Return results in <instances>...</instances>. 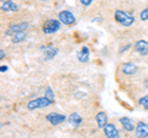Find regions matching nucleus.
Masks as SVG:
<instances>
[{"label":"nucleus","instance_id":"1","mask_svg":"<svg viewBox=\"0 0 148 138\" xmlns=\"http://www.w3.org/2000/svg\"><path fill=\"white\" fill-rule=\"evenodd\" d=\"M114 15H115V20H116V22H119L120 25H122L125 27L131 26V25H133V22H135V17H133L131 14L126 12V11L116 10Z\"/></svg>","mask_w":148,"mask_h":138},{"label":"nucleus","instance_id":"2","mask_svg":"<svg viewBox=\"0 0 148 138\" xmlns=\"http://www.w3.org/2000/svg\"><path fill=\"white\" fill-rule=\"evenodd\" d=\"M61 24L62 22L59 21V19H48L47 21H45V24L42 25V32L45 35H51L54 33V32L59 31L61 29Z\"/></svg>","mask_w":148,"mask_h":138},{"label":"nucleus","instance_id":"3","mask_svg":"<svg viewBox=\"0 0 148 138\" xmlns=\"http://www.w3.org/2000/svg\"><path fill=\"white\" fill-rule=\"evenodd\" d=\"M49 105H52V102H51L46 96H42V98H37L35 100L29 101V102H27V109L29 110H38V109L47 107Z\"/></svg>","mask_w":148,"mask_h":138},{"label":"nucleus","instance_id":"4","mask_svg":"<svg viewBox=\"0 0 148 138\" xmlns=\"http://www.w3.org/2000/svg\"><path fill=\"white\" fill-rule=\"evenodd\" d=\"M46 120L51 123L52 126H58L61 123L66 122L68 117L66 115H62V113H57V112H51V113H47L46 115Z\"/></svg>","mask_w":148,"mask_h":138},{"label":"nucleus","instance_id":"5","mask_svg":"<svg viewBox=\"0 0 148 138\" xmlns=\"http://www.w3.org/2000/svg\"><path fill=\"white\" fill-rule=\"evenodd\" d=\"M58 19L59 21L62 22L63 25H66V26H72L75 24V16L73 15V14L71 11H68V10H63L58 14Z\"/></svg>","mask_w":148,"mask_h":138},{"label":"nucleus","instance_id":"6","mask_svg":"<svg viewBox=\"0 0 148 138\" xmlns=\"http://www.w3.org/2000/svg\"><path fill=\"white\" fill-rule=\"evenodd\" d=\"M29 27V22H20V24H15V25H11L9 26V29L5 31V35L6 36H12L18 33L21 31H26V29Z\"/></svg>","mask_w":148,"mask_h":138},{"label":"nucleus","instance_id":"7","mask_svg":"<svg viewBox=\"0 0 148 138\" xmlns=\"http://www.w3.org/2000/svg\"><path fill=\"white\" fill-rule=\"evenodd\" d=\"M103 130H104L105 136L108 138H119L120 137V132L114 123H106V126Z\"/></svg>","mask_w":148,"mask_h":138},{"label":"nucleus","instance_id":"8","mask_svg":"<svg viewBox=\"0 0 148 138\" xmlns=\"http://www.w3.org/2000/svg\"><path fill=\"white\" fill-rule=\"evenodd\" d=\"M135 133H136V137H138V138L148 137V123L142 122V121L138 122L136 125Z\"/></svg>","mask_w":148,"mask_h":138},{"label":"nucleus","instance_id":"9","mask_svg":"<svg viewBox=\"0 0 148 138\" xmlns=\"http://www.w3.org/2000/svg\"><path fill=\"white\" fill-rule=\"evenodd\" d=\"M135 51L138 54H141V56H147L148 54V42L147 41H143V40L137 41L135 43Z\"/></svg>","mask_w":148,"mask_h":138},{"label":"nucleus","instance_id":"10","mask_svg":"<svg viewBox=\"0 0 148 138\" xmlns=\"http://www.w3.org/2000/svg\"><path fill=\"white\" fill-rule=\"evenodd\" d=\"M119 121H120V123L122 125L123 130L126 131V132H133V131L136 130V126L133 125L132 120L130 118V117H126V116L120 117V118H119Z\"/></svg>","mask_w":148,"mask_h":138},{"label":"nucleus","instance_id":"11","mask_svg":"<svg viewBox=\"0 0 148 138\" xmlns=\"http://www.w3.org/2000/svg\"><path fill=\"white\" fill-rule=\"evenodd\" d=\"M121 72L126 75H133L137 73V66L133 64L131 62H127V63H123L121 66Z\"/></svg>","mask_w":148,"mask_h":138},{"label":"nucleus","instance_id":"12","mask_svg":"<svg viewBox=\"0 0 148 138\" xmlns=\"http://www.w3.org/2000/svg\"><path fill=\"white\" fill-rule=\"evenodd\" d=\"M77 57H78V61H79L80 63H86L88 61H89V57H90L89 47H86V46H83L82 49L78 52Z\"/></svg>","mask_w":148,"mask_h":138},{"label":"nucleus","instance_id":"13","mask_svg":"<svg viewBox=\"0 0 148 138\" xmlns=\"http://www.w3.org/2000/svg\"><path fill=\"white\" fill-rule=\"evenodd\" d=\"M95 121H96V125H98L99 128H104L106 126V123H108V115L104 111L98 112L95 116Z\"/></svg>","mask_w":148,"mask_h":138},{"label":"nucleus","instance_id":"14","mask_svg":"<svg viewBox=\"0 0 148 138\" xmlns=\"http://www.w3.org/2000/svg\"><path fill=\"white\" fill-rule=\"evenodd\" d=\"M57 53H58V49L56 47H45V49H43V59L49 61V59L54 58Z\"/></svg>","mask_w":148,"mask_h":138},{"label":"nucleus","instance_id":"15","mask_svg":"<svg viewBox=\"0 0 148 138\" xmlns=\"http://www.w3.org/2000/svg\"><path fill=\"white\" fill-rule=\"evenodd\" d=\"M68 122H69V125L73 126V127H78L80 125V123L83 122V118L79 113H77V112H74L72 113L71 116L68 117Z\"/></svg>","mask_w":148,"mask_h":138},{"label":"nucleus","instance_id":"16","mask_svg":"<svg viewBox=\"0 0 148 138\" xmlns=\"http://www.w3.org/2000/svg\"><path fill=\"white\" fill-rule=\"evenodd\" d=\"M1 10L3 11H17L18 10V6L16 5L12 0H6L1 4Z\"/></svg>","mask_w":148,"mask_h":138},{"label":"nucleus","instance_id":"17","mask_svg":"<svg viewBox=\"0 0 148 138\" xmlns=\"http://www.w3.org/2000/svg\"><path fill=\"white\" fill-rule=\"evenodd\" d=\"M26 37H27L26 31H21V32H18V33L12 36L11 42L12 43H21V42H24V41L26 40Z\"/></svg>","mask_w":148,"mask_h":138},{"label":"nucleus","instance_id":"18","mask_svg":"<svg viewBox=\"0 0 148 138\" xmlns=\"http://www.w3.org/2000/svg\"><path fill=\"white\" fill-rule=\"evenodd\" d=\"M45 96H46V98H47L52 104H54V93H53V90H52V88H51V86H48V88L46 89Z\"/></svg>","mask_w":148,"mask_h":138},{"label":"nucleus","instance_id":"19","mask_svg":"<svg viewBox=\"0 0 148 138\" xmlns=\"http://www.w3.org/2000/svg\"><path fill=\"white\" fill-rule=\"evenodd\" d=\"M138 104H140L145 110H147V111H148V95H145V96H142V98H140V100H138Z\"/></svg>","mask_w":148,"mask_h":138},{"label":"nucleus","instance_id":"20","mask_svg":"<svg viewBox=\"0 0 148 138\" xmlns=\"http://www.w3.org/2000/svg\"><path fill=\"white\" fill-rule=\"evenodd\" d=\"M140 19L142 21H148V6L146 9H143L140 14Z\"/></svg>","mask_w":148,"mask_h":138},{"label":"nucleus","instance_id":"21","mask_svg":"<svg viewBox=\"0 0 148 138\" xmlns=\"http://www.w3.org/2000/svg\"><path fill=\"white\" fill-rule=\"evenodd\" d=\"M80 3H82V5H84V6H89L92 3V0H80Z\"/></svg>","mask_w":148,"mask_h":138},{"label":"nucleus","instance_id":"22","mask_svg":"<svg viewBox=\"0 0 148 138\" xmlns=\"http://www.w3.org/2000/svg\"><path fill=\"white\" fill-rule=\"evenodd\" d=\"M5 58V52H4V49L0 51V59H4Z\"/></svg>","mask_w":148,"mask_h":138},{"label":"nucleus","instance_id":"23","mask_svg":"<svg viewBox=\"0 0 148 138\" xmlns=\"http://www.w3.org/2000/svg\"><path fill=\"white\" fill-rule=\"evenodd\" d=\"M6 70H8V67L6 66H1V67H0V72H1V73L6 72Z\"/></svg>","mask_w":148,"mask_h":138},{"label":"nucleus","instance_id":"24","mask_svg":"<svg viewBox=\"0 0 148 138\" xmlns=\"http://www.w3.org/2000/svg\"><path fill=\"white\" fill-rule=\"evenodd\" d=\"M145 84H146V86H147V88H148V78H147V80L145 81Z\"/></svg>","mask_w":148,"mask_h":138}]
</instances>
